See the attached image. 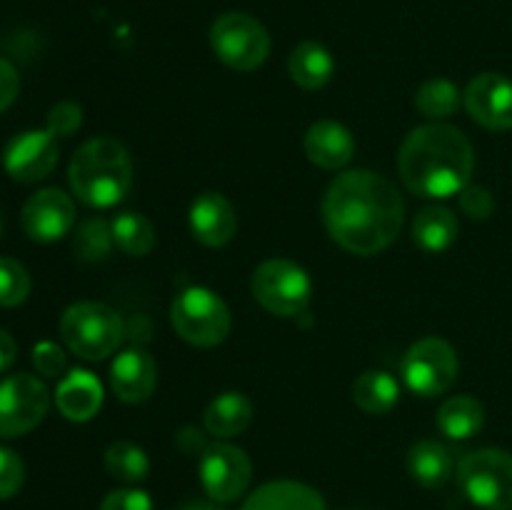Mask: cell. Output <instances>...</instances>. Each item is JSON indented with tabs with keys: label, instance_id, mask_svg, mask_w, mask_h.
<instances>
[{
	"label": "cell",
	"instance_id": "obj_31",
	"mask_svg": "<svg viewBox=\"0 0 512 510\" xmlns=\"http://www.w3.org/2000/svg\"><path fill=\"white\" fill-rule=\"evenodd\" d=\"M80 125H83V108H80L78 103H73V100L58 103L50 110L48 118H45V130H48L50 135H55L58 140L70 138V135L78 133Z\"/></svg>",
	"mask_w": 512,
	"mask_h": 510
},
{
	"label": "cell",
	"instance_id": "obj_29",
	"mask_svg": "<svg viewBox=\"0 0 512 510\" xmlns=\"http://www.w3.org/2000/svg\"><path fill=\"white\" fill-rule=\"evenodd\" d=\"M113 245L115 240L110 223L98 218V215L83 220V223L78 225V230H75L73 250L83 263H100V260H108Z\"/></svg>",
	"mask_w": 512,
	"mask_h": 510
},
{
	"label": "cell",
	"instance_id": "obj_23",
	"mask_svg": "<svg viewBox=\"0 0 512 510\" xmlns=\"http://www.w3.org/2000/svg\"><path fill=\"white\" fill-rule=\"evenodd\" d=\"M458 215L445 205H428L413 220V240L425 253H443L458 240Z\"/></svg>",
	"mask_w": 512,
	"mask_h": 510
},
{
	"label": "cell",
	"instance_id": "obj_36",
	"mask_svg": "<svg viewBox=\"0 0 512 510\" xmlns=\"http://www.w3.org/2000/svg\"><path fill=\"white\" fill-rule=\"evenodd\" d=\"M18 90H20L18 70L13 68V63L0 58V110L13 105V100L18 98Z\"/></svg>",
	"mask_w": 512,
	"mask_h": 510
},
{
	"label": "cell",
	"instance_id": "obj_5",
	"mask_svg": "<svg viewBox=\"0 0 512 510\" xmlns=\"http://www.w3.org/2000/svg\"><path fill=\"white\" fill-rule=\"evenodd\" d=\"M170 323L185 343L215 348L230 335L233 318L218 293L203 285H190L175 295L170 305Z\"/></svg>",
	"mask_w": 512,
	"mask_h": 510
},
{
	"label": "cell",
	"instance_id": "obj_28",
	"mask_svg": "<svg viewBox=\"0 0 512 510\" xmlns=\"http://www.w3.org/2000/svg\"><path fill=\"white\" fill-rule=\"evenodd\" d=\"M105 470H108L110 478H115L118 483L135 485L140 483V480L148 478L150 460L138 443L115 440V443L105 450Z\"/></svg>",
	"mask_w": 512,
	"mask_h": 510
},
{
	"label": "cell",
	"instance_id": "obj_20",
	"mask_svg": "<svg viewBox=\"0 0 512 510\" xmlns=\"http://www.w3.org/2000/svg\"><path fill=\"white\" fill-rule=\"evenodd\" d=\"M250 420H253V403L248 395L238 393V390H228L210 400L203 415L205 430L218 440H230L240 435L248 428Z\"/></svg>",
	"mask_w": 512,
	"mask_h": 510
},
{
	"label": "cell",
	"instance_id": "obj_11",
	"mask_svg": "<svg viewBox=\"0 0 512 510\" xmlns=\"http://www.w3.org/2000/svg\"><path fill=\"white\" fill-rule=\"evenodd\" d=\"M200 483L215 503H233L248 490L253 463L238 445L213 443L200 453Z\"/></svg>",
	"mask_w": 512,
	"mask_h": 510
},
{
	"label": "cell",
	"instance_id": "obj_38",
	"mask_svg": "<svg viewBox=\"0 0 512 510\" xmlns=\"http://www.w3.org/2000/svg\"><path fill=\"white\" fill-rule=\"evenodd\" d=\"M178 510H223L220 505H213V503H185L180 505Z\"/></svg>",
	"mask_w": 512,
	"mask_h": 510
},
{
	"label": "cell",
	"instance_id": "obj_21",
	"mask_svg": "<svg viewBox=\"0 0 512 510\" xmlns=\"http://www.w3.org/2000/svg\"><path fill=\"white\" fill-rule=\"evenodd\" d=\"M288 73L303 90H320L330 83L335 73L333 53L318 40H305L290 53Z\"/></svg>",
	"mask_w": 512,
	"mask_h": 510
},
{
	"label": "cell",
	"instance_id": "obj_22",
	"mask_svg": "<svg viewBox=\"0 0 512 510\" xmlns=\"http://www.w3.org/2000/svg\"><path fill=\"white\" fill-rule=\"evenodd\" d=\"M455 468L453 453L438 440H418L408 453V473L423 488H443Z\"/></svg>",
	"mask_w": 512,
	"mask_h": 510
},
{
	"label": "cell",
	"instance_id": "obj_17",
	"mask_svg": "<svg viewBox=\"0 0 512 510\" xmlns=\"http://www.w3.org/2000/svg\"><path fill=\"white\" fill-rule=\"evenodd\" d=\"M305 155L323 170H340L353 160L355 138L338 120H318L308 128L303 140Z\"/></svg>",
	"mask_w": 512,
	"mask_h": 510
},
{
	"label": "cell",
	"instance_id": "obj_34",
	"mask_svg": "<svg viewBox=\"0 0 512 510\" xmlns=\"http://www.w3.org/2000/svg\"><path fill=\"white\" fill-rule=\"evenodd\" d=\"M100 510H153V500L138 488H118L105 495Z\"/></svg>",
	"mask_w": 512,
	"mask_h": 510
},
{
	"label": "cell",
	"instance_id": "obj_15",
	"mask_svg": "<svg viewBox=\"0 0 512 510\" xmlns=\"http://www.w3.org/2000/svg\"><path fill=\"white\" fill-rule=\"evenodd\" d=\"M190 233L208 248H223L238 233V213L220 193H200L190 205Z\"/></svg>",
	"mask_w": 512,
	"mask_h": 510
},
{
	"label": "cell",
	"instance_id": "obj_3",
	"mask_svg": "<svg viewBox=\"0 0 512 510\" xmlns=\"http://www.w3.org/2000/svg\"><path fill=\"white\" fill-rule=\"evenodd\" d=\"M70 190L88 208H113L133 188L128 148L110 135H98L75 150L68 168Z\"/></svg>",
	"mask_w": 512,
	"mask_h": 510
},
{
	"label": "cell",
	"instance_id": "obj_25",
	"mask_svg": "<svg viewBox=\"0 0 512 510\" xmlns=\"http://www.w3.org/2000/svg\"><path fill=\"white\" fill-rule=\"evenodd\" d=\"M353 400L363 413L385 415L398 405L400 385L388 370H365L353 383Z\"/></svg>",
	"mask_w": 512,
	"mask_h": 510
},
{
	"label": "cell",
	"instance_id": "obj_19",
	"mask_svg": "<svg viewBox=\"0 0 512 510\" xmlns=\"http://www.w3.org/2000/svg\"><path fill=\"white\" fill-rule=\"evenodd\" d=\"M240 510H325V500L298 480H273L250 493Z\"/></svg>",
	"mask_w": 512,
	"mask_h": 510
},
{
	"label": "cell",
	"instance_id": "obj_35",
	"mask_svg": "<svg viewBox=\"0 0 512 510\" xmlns=\"http://www.w3.org/2000/svg\"><path fill=\"white\" fill-rule=\"evenodd\" d=\"M33 363L38 368L40 375L45 378H58L65 373V353L50 340H43L33 348Z\"/></svg>",
	"mask_w": 512,
	"mask_h": 510
},
{
	"label": "cell",
	"instance_id": "obj_24",
	"mask_svg": "<svg viewBox=\"0 0 512 510\" xmlns=\"http://www.w3.org/2000/svg\"><path fill=\"white\" fill-rule=\"evenodd\" d=\"M485 405L473 395H453L438 410L440 433L450 440H470L483 430Z\"/></svg>",
	"mask_w": 512,
	"mask_h": 510
},
{
	"label": "cell",
	"instance_id": "obj_13",
	"mask_svg": "<svg viewBox=\"0 0 512 510\" xmlns=\"http://www.w3.org/2000/svg\"><path fill=\"white\" fill-rule=\"evenodd\" d=\"M23 233L35 243H55L75 225V205L60 188H45L30 195L20 213Z\"/></svg>",
	"mask_w": 512,
	"mask_h": 510
},
{
	"label": "cell",
	"instance_id": "obj_30",
	"mask_svg": "<svg viewBox=\"0 0 512 510\" xmlns=\"http://www.w3.org/2000/svg\"><path fill=\"white\" fill-rule=\"evenodd\" d=\"M30 295V275L23 263L13 258H0V305L15 308Z\"/></svg>",
	"mask_w": 512,
	"mask_h": 510
},
{
	"label": "cell",
	"instance_id": "obj_6",
	"mask_svg": "<svg viewBox=\"0 0 512 510\" xmlns=\"http://www.w3.org/2000/svg\"><path fill=\"white\" fill-rule=\"evenodd\" d=\"M458 483L465 498L483 510H512V453L480 448L463 455Z\"/></svg>",
	"mask_w": 512,
	"mask_h": 510
},
{
	"label": "cell",
	"instance_id": "obj_12",
	"mask_svg": "<svg viewBox=\"0 0 512 510\" xmlns=\"http://www.w3.org/2000/svg\"><path fill=\"white\" fill-rule=\"evenodd\" d=\"M58 165V138L48 130H25L8 140L3 168L18 183H38Z\"/></svg>",
	"mask_w": 512,
	"mask_h": 510
},
{
	"label": "cell",
	"instance_id": "obj_26",
	"mask_svg": "<svg viewBox=\"0 0 512 510\" xmlns=\"http://www.w3.org/2000/svg\"><path fill=\"white\" fill-rule=\"evenodd\" d=\"M110 230H113V240L125 255L133 258H143V255L153 253L155 248V228L143 213H120L110 220Z\"/></svg>",
	"mask_w": 512,
	"mask_h": 510
},
{
	"label": "cell",
	"instance_id": "obj_8",
	"mask_svg": "<svg viewBox=\"0 0 512 510\" xmlns=\"http://www.w3.org/2000/svg\"><path fill=\"white\" fill-rule=\"evenodd\" d=\"M255 300L278 318H298L305 313L313 295V283L305 268L288 258H270L253 273Z\"/></svg>",
	"mask_w": 512,
	"mask_h": 510
},
{
	"label": "cell",
	"instance_id": "obj_16",
	"mask_svg": "<svg viewBox=\"0 0 512 510\" xmlns=\"http://www.w3.org/2000/svg\"><path fill=\"white\" fill-rule=\"evenodd\" d=\"M110 385L123 403H145L158 385V365L143 348H128L110 365Z\"/></svg>",
	"mask_w": 512,
	"mask_h": 510
},
{
	"label": "cell",
	"instance_id": "obj_37",
	"mask_svg": "<svg viewBox=\"0 0 512 510\" xmlns=\"http://www.w3.org/2000/svg\"><path fill=\"white\" fill-rule=\"evenodd\" d=\"M15 355H18V345H15L13 335H10L8 330L0 328V373L13 365Z\"/></svg>",
	"mask_w": 512,
	"mask_h": 510
},
{
	"label": "cell",
	"instance_id": "obj_32",
	"mask_svg": "<svg viewBox=\"0 0 512 510\" xmlns=\"http://www.w3.org/2000/svg\"><path fill=\"white\" fill-rule=\"evenodd\" d=\"M25 483V465L20 455L10 448H0V500L20 493Z\"/></svg>",
	"mask_w": 512,
	"mask_h": 510
},
{
	"label": "cell",
	"instance_id": "obj_33",
	"mask_svg": "<svg viewBox=\"0 0 512 510\" xmlns=\"http://www.w3.org/2000/svg\"><path fill=\"white\" fill-rule=\"evenodd\" d=\"M458 200L460 210H463L470 220H488L495 210V198L485 185L468 183L458 193Z\"/></svg>",
	"mask_w": 512,
	"mask_h": 510
},
{
	"label": "cell",
	"instance_id": "obj_4",
	"mask_svg": "<svg viewBox=\"0 0 512 510\" xmlns=\"http://www.w3.org/2000/svg\"><path fill=\"white\" fill-rule=\"evenodd\" d=\"M60 335L78 358L105 360L125 340V323L110 305L83 300L60 315Z\"/></svg>",
	"mask_w": 512,
	"mask_h": 510
},
{
	"label": "cell",
	"instance_id": "obj_10",
	"mask_svg": "<svg viewBox=\"0 0 512 510\" xmlns=\"http://www.w3.org/2000/svg\"><path fill=\"white\" fill-rule=\"evenodd\" d=\"M50 393L35 375L18 373L0 380V438H18L43 423Z\"/></svg>",
	"mask_w": 512,
	"mask_h": 510
},
{
	"label": "cell",
	"instance_id": "obj_14",
	"mask_svg": "<svg viewBox=\"0 0 512 510\" xmlns=\"http://www.w3.org/2000/svg\"><path fill=\"white\" fill-rule=\"evenodd\" d=\"M465 110L483 128L512 130V80L500 73H480L463 93Z\"/></svg>",
	"mask_w": 512,
	"mask_h": 510
},
{
	"label": "cell",
	"instance_id": "obj_9",
	"mask_svg": "<svg viewBox=\"0 0 512 510\" xmlns=\"http://www.w3.org/2000/svg\"><path fill=\"white\" fill-rule=\"evenodd\" d=\"M460 360L448 340L430 335L413 343L405 353L400 375L403 383L420 398H438L453 388L458 378Z\"/></svg>",
	"mask_w": 512,
	"mask_h": 510
},
{
	"label": "cell",
	"instance_id": "obj_1",
	"mask_svg": "<svg viewBox=\"0 0 512 510\" xmlns=\"http://www.w3.org/2000/svg\"><path fill=\"white\" fill-rule=\"evenodd\" d=\"M323 223L343 250L375 255L390 248L403 230L405 203L385 175L345 170L325 190Z\"/></svg>",
	"mask_w": 512,
	"mask_h": 510
},
{
	"label": "cell",
	"instance_id": "obj_2",
	"mask_svg": "<svg viewBox=\"0 0 512 510\" xmlns=\"http://www.w3.org/2000/svg\"><path fill=\"white\" fill-rule=\"evenodd\" d=\"M398 170L410 193L430 200L453 198L473 178V145L460 128L433 120L410 130L400 145Z\"/></svg>",
	"mask_w": 512,
	"mask_h": 510
},
{
	"label": "cell",
	"instance_id": "obj_18",
	"mask_svg": "<svg viewBox=\"0 0 512 510\" xmlns=\"http://www.w3.org/2000/svg\"><path fill=\"white\" fill-rule=\"evenodd\" d=\"M60 415L73 423H88L103 405V385L90 370H70L55 390Z\"/></svg>",
	"mask_w": 512,
	"mask_h": 510
},
{
	"label": "cell",
	"instance_id": "obj_27",
	"mask_svg": "<svg viewBox=\"0 0 512 510\" xmlns=\"http://www.w3.org/2000/svg\"><path fill=\"white\" fill-rule=\"evenodd\" d=\"M460 95L458 85L448 78H430L415 93V108L425 115V118L443 123V120L453 118L460 108Z\"/></svg>",
	"mask_w": 512,
	"mask_h": 510
},
{
	"label": "cell",
	"instance_id": "obj_39",
	"mask_svg": "<svg viewBox=\"0 0 512 510\" xmlns=\"http://www.w3.org/2000/svg\"><path fill=\"white\" fill-rule=\"evenodd\" d=\"M0 230H3V220H0Z\"/></svg>",
	"mask_w": 512,
	"mask_h": 510
},
{
	"label": "cell",
	"instance_id": "obj_7",
	"mask_svg": "<svg viewBox=\"0 0 512 510\" xmlns=\"http://www.w3.org/2000/svg\"><path fill=\"white\" fill-rule=\"evenodd\" d=\"M210 48L228 68L250 73L270 55V33L258 18L248 13H223L210 28Z\"/></svg>",
	"mask_w": 512,
	"mask_h": 510
}]
</instances>
